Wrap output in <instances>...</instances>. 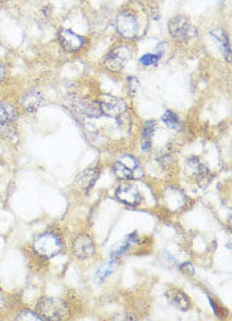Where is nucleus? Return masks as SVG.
Wrapping results in <instances>:
<instances>
[{
    "label": "nucleus",
    "mask_w": 232,
    "mask_h": 321,
    "mask_svg": "<svg viewBox=\"0 0 232 321\" xmlns=\"http://www.w3.org/2000/svg\"><path fill=\"white\" fill-rule=\"evenodd\" d=\"M33 249L43 258H54L63 249V241L54 232H45L33 240Z\"/></svg>",
    "instance_id": "obj_1"
},
{
    "label": "nucleus",
    "mask_w": 232,
    "mask_h": 321,
    "mask_svg": "<svg viewBox=\"0 0 232 321\" xmlns=\"http://www.w3.org/2000/svg\"><path fill=\"white\" fill-rule=\"evenodd\" d=\"M113 170L117 177L126 180H132V179L136 180V179H141L143 176V169L140 161L132 155H122L114 163Z\"/></svg>",
    "instance_id": "obj_2"
},
{
    "label": "nucleus",
    "mask_w": 232,
    "mask_h": 321,
    "mask_svg": "<svg viewBox=\"0 0 232 321\" xmlns=\"http://www.w3.org/2000/svg\"><path fill=\"white\" fill-rule=\"evenodd\" d=\"M39 315L47 320H63L68 315L66 303L57 298H42L37 305Z\"/></svg>",
    "instance_id": "obj_3"
},
{
    "label": "nucleus",
    "mask_w": 232,
    "mask_h": 321,
    "mask_svg": "<svg viewBox=\"0 0 232 321\" xmlns=\"http://www.w3.org/2000/svg\"><path fill=\"white\" fill-rule=\"evenodd\" d=\"M170 35L176 41L188 42L197 36V30L193 24L184 17H174L169 23Z\"/></svg>",
    "instance_id": "obj_4"
},
{
    "label": "nucleus",
    "mask_w": 232,
    "mask_h": 321,
    "mask_svg": "<svg viewBox=\"0 0 232 321\" xmlns=\"http://www.w3.org/2000/svg\"><path fill=\"white\" fill-rule=\"evenodd\" d=\"M132 52L131 50L126 46H121V47L114 48L113 51H110L108 56L105 57V66L109 69L110 71H119L126 66V64L131 60Z\"/></svg>",
    "instance_id": "obj_5"
},
{
    "label": "nucleus",
    "mask_w": 232,
    "mask_h": 321,
    "mask_svg": "<svg viewBox=\"0 0 232 321\" xmlns=\"http://www.w3.org/2000/svg\"><path fill=\"white\" fill-rule=\"evenodd\" d=\"M116 28L119 35L125 38H133L138 32V23L133 15L122 12L117 15Z\"/></svg>",
    "instance_id": "obj_6"
},
{
    "label": "nucleus",
    "mask_w": 232,
    "mask_h": 321,
    "mask_svg": "<svg viewBox=\"0 0 232 321\" xmlns=\"http://www.w3.org/2000/svg\"><path fill=\"white\" fill-rule=\"evenodd\" d=\"M100 106L101 114H105L108 117H113V118H118L122 116L127 109V104L123 99L116 98V97H105L103 101L99 102Z\"/></svg>",
    "instance_id": "obj_7"
},
{
    "label": "nucleus",
    "mask_w": 232,
    "mask_h": 321,
    "mask_svg": "<svg viewBox=\"0 0 232 321\" xmlns=\"http://www.w3.org/2000/svg\"><path fill=\"white\" fill-rule=\"evenodd\" d=\"M116 197L125 205L137 206L141 202V193L137 187L132 184H122L119 185L118 189L116 190Z\"/></svg>",
    "instance_id": "obj_8"
},
{
    "label": "nucleus",
    "mask_w": 232,
    "mask_h": 321,
    "mask_svg": "<svg viewBox=\"0 0 232 321\" xmlns=\"http://www.w3.org/2000/svg\"><path fill=\"white\" fill-rule=\"evenodd\" d=\"M74 254L79 259H89L94 255V244L88 235H80L74 240L72 244Z\"/></svg>",
    "instance_id": "obj_9"
},
{
    "label": "nucleus",
    "mask_w": 232,
    "mask_h": 321,
    "mask_svg": "<svg viewBox=\"0 0 232 321\" xmlns=\"http://www.w3.org/2000/svg\"><path fill=\"white\" fill-rule=\"evenodd\" d=\"M59 38L63 47L68 52H75L80 50L84 45V38L70 30H61L59 33Z\"/></svg>",
    "instance_id": "obj_10"
},
{
    "label": "nucleus",
    "mask_w": 232,
    "mask_h": 321,
    "mask_svg": "<svg viewBox=\"0 0 232 321\" xmlns=\"http://www.w3.org/2000/svg\"><path fill=\"white\" fill-rule=\"evenodd\" d=\"M43 103V95L38 90H28L24 93L21 98V104L24 110H27L30 113L36 112Z\"/></svg>",
    "instance_id": "obj_11"
},
{
    "label": "nucleus",
    "mask_w": 232,
    "mask_h": 321,
    "mask_svg": "<svg viewBox=\"0 0 232 321\" xmlns=\"http://www.w3.org/2000/svg\"><path fill=\"white\" fill-rule=\"evenodd\" d=\"M187 168H188V170H189V173H191V176L193 177L197 181L205 180L209 174L208 168L205 167L203 163H200L199 159H197V158L188 159Z\"/></svg>",
    "instance_id": "obj_12"
},
{
    "label": "nucleus",
    "mask_w": 232,
    "mask_h": 321,
    "mask_svg": "<svg viewBox=\"0 0 232 321\" xmlns=\"http://www.w3.org/2000/svg\"><path fill=\"white\" fill-rule=\"evenodd\" d=\"M99 177V169L97 168H89V169L84 170L83 173H80L76 178V185L79 188L84 190H88L94 185L96 180Z\"/></svg>",
    "instance_id": "obj_13"
},
{
    "label": "nucleus",
    "mask_w": 232,
    "mask_h": 321,
    "mask_svg": "<svg viewBox=\"0 0 232 321\" xmlns=\"http://www.w3.org/2000/svg\"><path fill=\"white\" fill-rule=\"evenodd\" d=\"M165 297L176 309L182 310V311H187L189 309V298L185 296L184 292L179 291V289H170L165 293Z\"/></svg>",
    "instance_id": "obj_14"
},
{
    "label": "nucleus",
    "mask_w": 232,
    "mask_h": 321,
    "mask_svg": "<svg viewBox=\"0 0 232 321\" xmlns=\"http://www.w3.org/2000/svg\"><path fill=\"white\" fill-rule=\"evenodd\" d=\"M18 118V110L8 102H0V125L9 126Z\"/></svg>",
    "instance_id": "obj_15"
},
{
    "label": "nucleus",
    "mask_w": 232,
    "mask_h": 321,
    "mask_svg": "<svg viewBox=\"0 0 232 321\" xmlns=\"http://www.w3.org/2000/svg\"><path fill=\"white\" fill-rule=\"evenodd\" d=\"M75 107H76V110H79V113L84 114V116L87 117L101 116L100 106H99L98 102H90V101L75 102Z\"/></svg>",
    "instance_id": "obj_16"
},
{
    "label": "nucleus",
    "mask_w": 232,
    "mask_h": 321,
    "mask_svg": "<svg viewBox=\"0 0 232 321\" xmlns=\"http://www.w3.org/2000/svg\"><path fill=\"white\" fill-rule=\"evenodd\" d=\"M211 35L214 37V39L217 41L218 45H220L221 52H222L225 60H226L227 63H230V61H231V47H230V42L226 36V33L221 30H213Z\"/></svg>",
    "instance_id": "obj_17"
},
{
    "label": "nucleus",
    "mask_w": 232,
    "mask_h": 321,
    "mask_svg": "<svg viewBox=\"0 0 232 321\" xmlns=\"http://www.w3.org/2000/svg\"><path fill=\"white\" fill-rule=\"evenodd\" d=\"M155 130H156V122L155 121H146L142 131V140H141V147H142L143 151H149L151 149V140Z\"/></svg>",
    "instance_id": "obj_18"
},
{
    "label": "nucleus",
    "mask_w": 232,
    "mask_h": 321,
    "mask_svg": "<svg viewBox=\"0 0 232 321\" xmlns=\"http://www.w3.org/2000/svg\"><path fill=\"white\" fill-rule=\"evenodd\" d=\"M117 265H118V264H117V262L114 260V259H112L110 262L104 263L103 265H100V267L98 268V271L96 272V277H94V281H96L97 283L103 282V281H104L105 278H108V277H109L110 274H112L114 271H116Z\"/></svg>",
    "instance_id": "obj_19"
},
{
    "label": "nucleus",
    "mask_w": 232,
    "mask_h": 321,
    "mask_svg": "<svg viewBox=\"0 0 232 321\" xmlns=\"http://www.w3.org/2000/svg\"><path fill=\"white\" fill-rule=\"evenodd\" d=\"M161 119H163V122H164L167 127L174 128V130L180 128V119H179V117L176 116L174 112H171V110H166Z\"/></svg>",
    "instance_id": "obj_20"
},
{
    "label": "nucleus",
    "mask_w": 232,
    "mask_h": 321,
    "mask_svg": "<svg viewBox=\"0 0 232 321\" xmlns=\"http://www.w3.org/2000/svg\"><path fill=\"white\" fill-rule=\"evenodd\" d=\"M130 245H131V243H130L127 239H126L125 241H122V243H118V244L112 249V251H110V254H112V259L119 258V256H122L123 254L127 253Z\"/></svg>",
    "instance_id": "obj_21"
},
{
    "label": "nucleus",
    "mask_w": 232,
    "mask_h": 321,
    "mask_svg": "<svg viewBox=\"0 0 232 321\" xmlns=\"http://www.w3.org/2000/svg\"><path fill=\"white\" fill-rule=\"evenodd\" d=\"M17 320H24V321H41V320H45V319L42 318V316H39L38 314H36V312H32V311H23L21 312L18 316H17Z\"/></svg>",
    "instance_id": "obj_22"
},
{
    "label": "nucleus",
    "mask_w": 232,
    "mask_h": 321,
    "mask_svg": "<svg viewBox=\"0 0 232 321\" xmlns=\"http://www.w3.org/2000/svg\"><path fill=\"white\" fill-rule=\"evenodd\" d=\"M159 60H160V55H154V54H147L145 56H142L140 59V63L143 66H154L158 65Z\"/></svg>",
    "instance_id": "obj_23"
},
{
    "label": "nucleus",
    "mask_w": 232,
    "mask_h": 321,
    "mask_svg": "<svg viewBox=\"0 0 232 321\" xmlns=\"http://www.w3.org/2000/svg\"><path fill=\"white\" fill-rule=\"evenodd\" d=\"M128 89L131 92V95H136V93L138 92V88H140V81L136 76H128Z\"/></svg>",
    "instance_id": "obj_24"
},
{
    "label": "nucleus",
    "mask_w": 232,
    "mask_h": 321,
    "mask_svg": "<svg viewBox=\"0 0 232 321\" xmlns=\"http://www.w3.org/2000/svg\"><path fill=\"white\" fill-rule=\"evenodd\" d=\"M179 268H180V271L184 272L185 274H189V276H193L194 274V268L191 263H183Z\"/></svg>",
    "instance_id": "obj_25"
},
{
    "label": "nucleus",
    "mask_w": 232,
    "mask_h": 321,
    "mask_svg": "<svg viewBox=\"0 0 232 321\" xmlns=\"http://www.w3.org/2000/svg\"><path fill=\"white\" fill-rule=\"evenodd\" d=\"M123 316H121V314H119L118 316H114L113 320H136V318L134 316H131V314H122Z\"/></svg>",
    "instance_id": "obj_26"
},
{
    "label": "nucleus",
    "mask_w": 232,
    "mask_h": 321,
    "mask_svg": "<svg viewBox=\"0 0 232 321\" xmlns=\"http://www.w3.org/2000/svg\"><path fill=\"white\" fill-rule=\"evenodd\" d=\"M127 239L131 244H136V243H138V240H140V238H138V235H137L136 232H132V234H130V235L127 236Z\"/></svg>",
    "instance_id": "obj_27"
},
{
    "label": "nucleus",
    "mask_w": 232,
    "mask_h": 321,
    "mask_svg": "<svg viewBox=\"0 0 232 321\" xmlns=\"http://www.w3.org/2000/svg\"><path fill=\"white\" fill-rule=\"evenodd\" d=\"M5 75H6V69L5 66L3 65V64L0 63V83L5 79Z\"/></svg>",
    "instance_id": "obj_28"
},
{
    "label": "nucleus",
    "mask_w": 232,
    "mask_h": 321,
    "mask_svg": "<svg viewBox=\"0 0 232 321\" xmlns=\"http://www.w3.org/2000/svg\"><path fill=\"white\" fill-rule=\"evenodd\" d=\"M1 1H8V0H1Z\"/></svg>",
    "instance_id": "obj_29"
}]
</instances>
